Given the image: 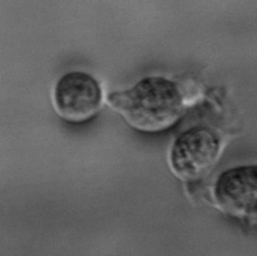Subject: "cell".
Here are the masks:
<instances>
[{"mask_svg": "<svg viewBox=\"0 0 257 256\" xmlns=\"http://www.w3.org/2000/svg\"><path fill=\"white\" fill-rule=\"evenodd\" d=\"M107 101L128 124L146 133L169 129L185 108L179 85L163 76L145 77L131 88L108 94Z\"/></svg>", "mask_w": 257, "mask_h": 256, "instance_id": "cell-1", "label": "cell"}, {"mask_svg": "<svg viewBox=\"0 0 257 256\" xmlns=\"http://www.w3.org/2000/svg\"><path fill=\"white\" fill-rule=\"evenodd\" d=\"M221 140L216 132L205 126L191 127L175 140L170 151L174 174L186 181L201 177L217 161Z\"/></svg>", "mask_w": 257, "mask_h": 256, "instance_id": "cell-2", "label": "cell"}, {"mask_svg": "<svg viewBox=\"0 0 257 256\" xmlns=\"http://www.w3.org/2000/svg\"><path fill=\"white\" fill-rule=\"evenodd\" d=\"M98 81L83 71H70L57 81L53 102L57 113L66 121L82 122L91 118L102 103Z\"/></svg>", "mask_w": 257, "mask_h": 256, "instance_id": "cell-3", "label": "cell"}, {"mask_svg": "<svg viewBox=\"0 0 257 256\" xmlns=\"http://www.w3.org/2000/svg\"><path fill=\"white\" fill-rule=\"evenodd\" d=\"M214 198L224 213L257 222V165L232 168L220 175Z\"/></svg>", "mask_w": 257, "mask_h": 256, "instance_id": "cell-4", "label": "cell"}]
</instances>
